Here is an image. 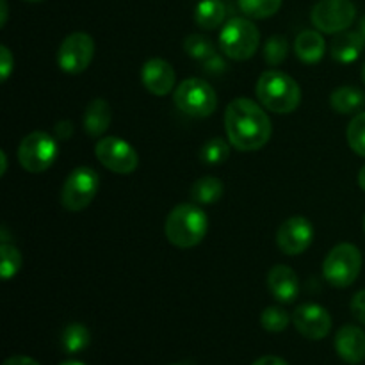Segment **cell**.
<instances>
[{
	"label": "cell",
	"mask_w": 365,
	"mask_h": 365,
	"mask_svg": "<svg viewBox=\"0 0 365 365\" xmlns=\"http://www.w3.org/2000/svg\"><path fill=\"white\" fill-rule=\"evenodd\" d=\"M282 0H239L242 14L253 20H266L280 11Z\"/></svg>",
	"instance_id": "25"
},
{
	"label": "cell",
	"mask_w": 365,
	"mask_h": 365,
	"mask_svg": "<svg viewBox=\"0 0 365 365\" xmlns=\"http://www.w3.org/2000/svg\"><path fill=\"white\" fill-rule=\"evenodd\" d=\"M346 138H348L349 148H351L356 155L365 157V110L356 113V116L349 121Z\"/></svg>",
	"instance_id": "28"
},
{
	"label": "cell",
	"mask_w": 365,
	"mask_h": 365,
	"mask_svg": "<svg viewBox=\"0 0 365 365\" xmlns=\"http://www.w3.org/2000/svg\"><path fill=\"white\" fill-rule=\"evenodd\" d=\"M360 269H362V253L349 242L335 246L323 262L324 280L337 289H346L355 284Z\"/></svg>",
	"instance_id": "5"
},
{
	"label": "cell",
	"mask_w": 365,
	"mask_h": 365,
	"mask_svg": "<svg viewBox=\"0 0 365 365\" xmlns=\"http://www.w3.org/2000/svg\"><path fill=\"white\" fill-rule=\"evenodd\" d=\"M364 232H365V217H364Z\"/></svg>",
	"instance_id": "43"
},
{
	"label": "cell",
	"mask_w": 365,
	"mask_h": 365,
	"mask_svg": "<svg viewBox=\"0 0 365 365\" xmlns=\"http://www.w3.org/2000/svg\"><path fill=\"white\" fill-rule=\"evenodd\" d=\"M14 68V57L7 46H0V78L6 82Z\"/></svg>",
	"instance_id": "31"
},
{
	"label": "cell",
	"mask_w": 365,
	"mask_h": 365,
	"mask_svg": "<svg viewBox=\"0 0 365 365\" xmlns=\"http://www.w3.org/2000/svg\"><path fill=\"white\" fill-rule=\"evenodd\" d=\"M365 46L364 36L359 32L353 31H344L335 34V38L331 39L330 45V53L337 63H353L360 57Z\"/></svg>",
	"instance_id": "18"
},
{
	"label": "cell",
	"mask_w": 365,
	"mask_h": 365,
	"mask_svg": "<svg viewBox=\"0 0 365 365\" xmlns=\"http://www.w3.org/2000/svg\"><path fill=\"white\" fill-rule=\"evenodd\" d=\"M2 365H39V364L36 362L34 359H31V356L16 355V356H11V359H7Z\"/></svg>",
	"instance_id": "34"
},
{
	"label": "cell",
	"mask_w": 365,
	"mask_h": 365,
	"mask_svg": "<svg viewBox=\"0 0 365 365\" xmlns=\"http://www.w3.org/2000/svg\"><path fill=\"white\" fill-rule=\"evenodd\" d=\"M314 241V227L307 217L294 216L280 225L277 232L278 248L285 255H299L307 252Z\"/></svg>",
	"instance_id": "12"
},
{
	"label": "cell",
	"mask_w": 365,
	"mask_h": 365,
	"mask_svg": "<svg viewBox=\"0 0 365 365\" xmlns=\"http://www.w3.org/2000/svg\"><path fill=\"white\" fill-rule=\"evenodd\" d=\"M100 189V175L89 166H78L66 177L61 203L70 212H81L95 200Z\"/></svg>",
	"instance_id": "8"
},
{
	"label": "cell",
	"mask_w": 365,
	"mask_h": 365,
	"mask_svg": "<svg viewBox=\"0 0 365 365\" xmlns=\"http://www.w3.org/2000/svg\"><path fill=\"white\" fill-rule=\"evenodd\" d=\"M362 81H364V84H365V63H364V68H362Z\"/></svg>",
	"instance_id": "41"
},
{
	"label": "cell",
	"mask_w": 365,
	"mask_h": 365,
	"mask_svg": "<svg viewBox=\"0 0 365 365\" xmlns=\"http://www.w3.org/2000/svg\"><path fill=\"white\" fill-rule=\"evenodd\" d=\"M351 312L356 319L365 327V289L356 292L351 299Z\"/></svg>",
	"instance_id": "32"
},
{
	"label": "cell",
	"mask_w": 365,
	"mask_h": 365,
	"mask_svg": "<svg viewBox=\"0 0 365 365\" xmlns=\"http://www.w3.org/2000/svg\"><path fill=\"white\" fill-rule=\"evenodd\" d=\"M89 342H91L89 330L81 323L68 324L63 330V334H61V344H63V349L66 353H70V355L84 351L89 346Z\"/></svg>",
	"instance_id": "23"
},
{
	"label": "cell",
	"mask_w": 365,
	"mask_h": 365,
	"mask_svg": "<svg viewBox=\"0 0 365 365\" xmlns=\"http://www.w3.org/2000/svg\"><path fill=\"white\" fill-rule=\"evenodd\" d=\"M225 192L223 182L217 177H202L192 184L191 198L200 205H210V203L220 202Z\"/></svg>",
	"instance_id": "22"
},
{
	"label": "cell",
	"mask_w": 365,
	"mask_h": 365,
	"mask_svg": "<svg viewBox=\"0 0 365 365\" xmlns=\"http://www.w3.org/2000/svg\"><path fill=\"white\" fill-rule=\"evenodd\" d=\"M289 53V43L284 36H271L264 45V59L269 66H280Z\"/></svg>",
	"instance_id": "29"
},
{
	"label": "cell",
	"mask_w": 365,
	"mask_h": 365,
	"mask_svg": "<svg viewBox=\"0 0 365 365\" xmlns=\"http://www.w3.org/2000/svg\"><path fill=\"white\" fill-rule=\"evenodd\" d=\"M95 56V41L86 32H73L66 36L57 50V64L68 75L86 71Z\"/></svg>",
	"instance_id": "11"
},
{
	"label": "cell",
	"mask_w": 365,
	"mask_h": 365,
	"mask_svg": "<svg viewBox=\"0 0 365 365\" xmlns=\"http://www.w3.org/2000/svg\"><path fill=\"white\" fill-rule=\"evenodd\" d=\"M61 365H86V364L77 362V360H68V362H63Z\"/></svg>",
	"instance_id": "40"
},
{
	"label": "cell",
	"mask_w": 365,
	"mask_h": 365,
	"mask_svg": "<svg viewBox=\"0 0 365 365\" xmlns=\"http://www.w3.org/2000/svg\"><path fill=\"white\" fill-rule=\"evenodd\" d=\"M71 134H73V125H71V121L63 120V121H59V123H56L57 138L63 139V141H66V139L71 138Z\"/></svg>",
	"instance_id": "33"
},
{
	"label": "cell",
	"mask_w": 365,
	"mask_h": 365,
	"mask_svg": "<svg viewBox=\"0 0 365 365\" xmlns=\"http://www.w3.org/2000/svg\"><path fill=\"white\" fill-rule=\"evenodd\" d=\"M291 319L292 317H289V314L282 307H267L262 316H260V323H262L264 330L271 331V334L284 331L289 327Z\"/></svg>",
	"instance_id": "30"
},
{
	"label": "cell",
	"mask_w": 365,
	"mask_h": 365,
	"mask_svg": "<svg viewBox=\"0 0 365 365\" xmlns=\"http://www.w3.org/2000/svg\"><path fill=\"white\" fill-rule=\"evenodd\" d=\"M267 289L280 303H291L298 298L299 278L291 267L278 264L267 273Z\"/></svg>",
	"instance_id": "16"
},
{
	"label": "cell",
	"mask_w": 365,
	"mask_h": 365,
	"mask_svg": "<svg viewBox=\"0 0 365 365\" xmlns=\"http://www.w3.org/2000/svg\"><path fill=\"white\" fill-rule=\"evenodd\" d=\"M209 230V217L192 203H180L166 217V239L177 248H195Z\"/></svg>",
	"instance_id": "3"
},
{
	"label": "cell",
	"mask_w": 365,
	"mask_h": 365,
	"mask_svg": "<svg viewBox=\"0 0 365 365\" xmlns=\"http://www.w3.org/2000/svg\"><path fill=\"white\" fill-rule=\"evenodd\" d=\"M330 106L339 114L362 113L365 106V93L353 86H342L330 96Z\"/></svg>",
	"instance_id": "20"
},
{
	"label": "cell",
	"mask_w": 365,
	"mask_h": 365,
	"mask_svg": "<svg viewBox=\"0 0 365 365\" xmlns=\"http://www.w3.org/2000/svg\"><path fill=\"white\" fill-rule=\"evenodd\" d=\"M360 34L364 36V41H365V18H362V21H360Z\"/></svg>",
	"instance_id": "39"
},
{
	"label": "cell",
	"mask_w": 365,
	"mask_h": 365,
	"mask_svg": "<svg viewBox=\"0 0 365 365\" xmlns=\"http://www.w3.org/2000/svg\"><path fill=\"white\" fill-rule=\"evenodd\" d=\"M0 7H2V18H0V27H6V21H7V0H0Z\"/></svg>",
	"instance_id": "36"
},
{
	"label": "cell",
	"mask_w": 365,
	"mask_h": 365,
	"mask_svg": "<svg viewBox=\"0 0 365 365\" xmlns=\"http://www.w3.org/2000/svg\"><path fill=\"white\" fill-rule=\"evenodd\" d=\"M359 185L362 191H365V166H362V170L359 171Z\"/></svg>",
	"instance_id": "38"
},
{
	"label": "cell",
	"mask_w": 365,
	"mask_h": 365,
	"mask_svg": "<svg viewBox=\"0 0 365 365\" xmlns=\"http://www.w3.org/2000/svg\"><path fill=\"white\" fill-rule=\"evenodd\" d=\"M335 351L344 362L356 365L365 360V331L355 324H346L335 335Z\"/></svg>",
	"instance_id": "15"
},
{
	"label": "cell",
	"mask_w": 365,
	"mask_h": 365,
	"mask_svg": "<svg viewBox=\"0 0 365 365\" xmlns=\"http://www.w3.org/2000/svg\"><path fill=\"white\" fill-rule=\"evenodd\" d=\"M175 70L168 61L153 57L141 68V82L146 91L155 96H166L175 88Z\"/></svg>",
	"instance_id": "14"
},
{
	"label": "cell",
	"mask_w": 365,
	"mask_h": 365,
	"mask_svg": "<svg viewBox=\"0 0 365 365\" xmlns=\"http://www.w3.org/2000/svg\"><path fill=\"white\" fill-rule=\"evenodd\" d=\"M59 155V146L53 135L46 132H31L21 139L18 146V160L20 166L29 173H43L53 166Z\"/></svg>",
	"instance_id": "7"
},
{
	"label": "cell",
	"mask_w": 365,
	"mask_h": 365,
	"mask_svg": "<svg viewBox=\"0 0 365 365\" xmlns=\"http://www.w3.org/2000/svg\"><path fill=\"white\" fill-rule=\"evenodd\" d=\"M355 18L356 7L351 0H319L310 13L314 27L324 34L348 31Z\"/></svg>",
	"instance_id": "9"
},
{
	"label": "cell",
	"mask_w": 365,
	"mask_h": 365,
	"mask_svg": "<svg viewBox=\"0 0 365 365\" xmlns=\"http://www.w3.org/2000/svg\"><path fill=\"white\" fill-rule=\"evenodd\" d=\"M327 52V41L317 31H303L294 41V53L303 63H319Z\"/></svg>",
	"instance_id": "19"
},
{
	"label": "cell",
	"mask_w": 365,
	"mask_h": 365,
	"mask_svg": "<svg viewBox=\"0 0 365 365\" xmlns=\"http://www.w3.org/2000/svg\"><path fill=\"white\" fill-rule=\"evenodd\" d=\"M171 365H180V364H171Z\"/></svg>",
	"instance_id": "44"
},
{
	"label": "cell",
	"mask_w": 365,
	"mask_h": 365,
	"mask_svg": "<svg viewBox=\"0 0 365 365\" xmlns=\"http://www.w3.org/2000/svg\"><path fill=\"white\" fill-rule=\"evenodd\" d=\"M257 98L264 109L277 114H289L302 103V88L291 75L278 70H267L257 82Z\"/></svg>",
	"instance_id": "2"
},
{
	"label": "cell",
	"mask_w": 365,
	"mask_h": 365,
	"mask_svg": "<svg viewBox=\"0 0 365 365\" xmlns=\"http://www.w3.org/2000/svg\"><path fill=\"white\" fill-rule=\"evenodd\" d=\"M0 159H2V168H0V175H6V171H7V155H6V152H0Z\"/></svg>",
	"instance_id": "37"
},
{
	"label": "cell",
	"mask_w": 365,
	"mask_h": 365,
	"mask_svg": "<svg viewBox=\"0 0 365 365\" xmlns=\"http://www.w3.org/2000/svg\"><path fill=\"white\" fill-rule=\"evenodd\" d=\"M228 143L239 152H255L267 145L273 134L266 110L250 98H235L225 110Z\"/></svg>",
	"instance_id": "1"
},
{
	"label": "cell",
	"mask_w": 365,
	"mask_h": 365,
	"mask_svg": "<svg viewBox=\"0 0 365 365\" xmlns=\"http://www.w3.org/2000/svg\"><path fill=\"white\" fill-rule=\"evenodd\" d=\"M173 102L184 114L192 118H209L216 110V91L202 78H187L173 91Z\"/></svg>",
	"instance_id": "6"
},
{
	"label": "cell",
	"mask_w": 365,
	"mask_h": 365,
	"mask_svg": "<svg viewBox=\"0 0 365 365\" xmlns=\"http://www.w3.org/2000/svg\"><path fill=\"white\" fill-rule=\"evenodd\" d=\"M260 43V32L248 18H232L220 34V48L228 59L248 61L255 56Z\"/></svg>",
	"instance_id": "4"
},
{
	"label": "cell",
	"mask_w": 365,
	"mask_h": 365,
	"mask_svg": "<svg viewBox=\"0 0 365 365\" xmlns=\"http://www.w3.org/2000/svg\"><path fill=\"white\" fill-rule=\"evenodd\" d=\"M227 18V6L223 0H200L195 9V21L205 31H214Z\"/></svg>",
	"instance_id": "21"
},
{
	"label": "cell",
	"mask_w": 365,
	"mask_h": 365,
	"mask_svg": "<svg viewBox=\"0 0 365 365\" xmlns=\"http://www.w3.org/2000/svg\"><path fill=\"white\" fill-rule=\"evenodd\" d=\"M292 324L296 330L310 341H321L331 330V317L327 309L316 303L299 305L292 314Z\"/></svg>",
	"instance_id": "13"
},
{
	"label": "cell",
	"mask_w": 365,
	"mask_h": 365,
	"mask_svg": "<svg viewBox=\"0 0 365 365\" xmlns=\"http://www.w3.org/2000/svg\"><path fill=\"white\" fill-rule=\"evenodd\" d=\"M113 121V110L103 98H95L86 107L82 127L91 138H102Z\"/></svg>",
	"instance_id": "17"
},
{
	"label": "cell",
	"mask_w": 365,
	"mask_h": 365,
	"mask_svg": "<svg viewBox=\"0 0 365 365\" xmlns=\"http://www.w3.org/2000/svg\"><path fill=\"white\" fill-rule=\"evenodd\" d=\"M230 157V146L223 138H212L205 141L200 148V160L207 166L223 164Z\"/></svg>",
	"instance_id": "24"
},
{
	"label": "cell",
	"mask_w": 365,
	"mask_h": 365,
	"mask_svg": "<svg viewBox=\"0 0 365 365\" xmlns=\"http://www.w3.org/2000/svg\"><path fill=\"white\" fill-rule=\"evenodd\" d=\"M252 365H289L285 360H282L280 356H273V355H267L262 356V359L255 360Z\"/></svg>",
	"instance_id": "35"
},
{
	"label": "cell",
	"mask_w": 365,
	"mask_h": 365,
	"mask_svg": "<svg viewBox=\"0 0 365 365\" xmlns=\"http://www.w3.org/2000/svg\"><path fill=\"white\" fill-rule=\"evenodd\" d=\"M95 155L103 168L118 175H130L139 166V155L134 146L116 135L100 138L95 145Z\"/></svg>",
	"instance_id": "10"
},
{
	"label": "cell",
	"mask_w": 365,
	"mask_h": 365,
	"mask_svg": "<svg viewBox=\"0 0 365 365\" xmlns=\"http://www.w3.org/2000/svg\"><path fill=\"white\" fill-rule=\"evenodd\" d=\"M20 267H21L20 250H18L16 246L4 241L2 246H0V274H2L4 280L7 282L13 277H16Z\"/></svg>",
	"instance_id": "26"
},
{
	"label": "cell",
	"mask_w": 365,
	"mask_h": 365,
	"mask_svg": "<svg viewBox=\"0 0 365 365\" xmlns=\"http://www.w3.org/2000/svg\"><path fill=\"white\" fill-rule=\"evenodd\" d=\"M29 2H41V0H29Z\"/></svg>",
	"instance_id": "42"
},
{
	"label": "cell",
	"mask_w": 365,
	"mask_h": 365,
	"mask_svg": "<svg viewBox=\"0 0 365 365\" xmlns=\"http://www.w3.org/2000/svg\"><path fill=\"white\" fill-rule=\"evenodd\" d=\"M184 50L187 56L192 57V59L203 61V63H205L207 59H210L212 56H216L212 41H210L207 36L202 34H191L189 38H185Z\"/></svg>",
	"instance_id": "27"
}]
</instances>
